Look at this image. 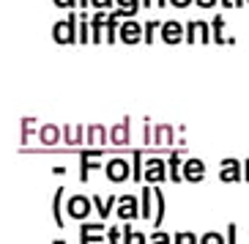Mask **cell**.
<instances>
[{"label": "cell", "instance_id": "cell-30", "mask_svg": "<svg viewBox=\"0 0 249 244\" xmlns=\"http://www.w3.org/2000/svg\"><path fill=\"white\" fill-rule=\"evenodd\" d=\"M200 244H227V239L222 233H216V230H208V233L200 236Z\"/></svg>", "mask_w": 249, "mask_h": 244}, {"label": "cell", "instance_id": "cell-22", "mask_svg": "<svg viewBox=\"0 0 249 244\" xmlns=\"http://www.w3.org/2000/svg\"><path fill=\"white\" fill-rule=\"evenodd\" d=\"M225 17L216 14L211 19V33H213V44H235V38H225Z\"/></svg>", "mask_w": 249, "mask_h": 244}, {"label": "cell", "instance_id": "cell-19", "mask_svg": "<svg viewBox=\"0 0 249 244\" xmlns=\"http://www.w3.org/2000/svg\"><path fill=\"white\" fill-rule=\"evenodd\" d=\"M85 140L90 146H104V143L110 140V134H107V129L102 124H90V126H85Z\"/></svg>", "mask_w": 249, "mask_h": 244}, {"label": "cell", "instance_id": "cell-2", "mask_svg": "<svg viewBox=\"0 0 249 244\" xmlns=\"http://www.w3.org/2000/svg\"><path fill=\"white\" fill-rule=\"evenodd\" d=\"M164 178H170L167 162H164L161 156H151V159H145V173H142V181H145V184H161Z\"/></svg>", "mask_w": 249, "mask_h": 244}, {"label": "cell", "instance_id": "cell-3", "mask_svg": "<svg viewBox=\"0 0 249 244\" xmlns=\"http://www.w3.org/2000/svg\"><path fill=\"white\" fill-rule=\"evenodd\" d=\"M211 41H213V33L208 28V22H203V19L186 22V44H211Z\"/></svg>", "mask_w": 249, "mask_h": 244}, {"label": "cell", "instance_id": "cell-1", "mask_svg": "<svg viewBox=\"0 0 249 244\" xmlns=\"http://www.w3.org/2000/svg\"><path fill=\"white\" fill-rule=\"evenodd\" d=\"M77 22H80V17H77V11H69L66 19H60V22L52 25V41L55 44H80L77 41Z\"/></svg>", "mask_w": 249, "mask_h": 244}, {"label": "cell", "instance_id": "cell-21", "mask_svg": "<svg viewBox=\"0 0 249 244\" xmlns=\"http://www.w3.org/2000/svg\"><path fill=\"white\" fill-rule=\"evenodd\" d=\"M154 184H145L142 187V206H140V211H142V220H154Z\"/></svg>", "mask_w": 249, "mask_h": 244}, {"label": "cell", "instance_id": "cell-25", "mask_svg": "<svg viewBox=\"0 0 249 244\" xmlns=\"http://www.w3.org/2000/svg\"><path fill=\"white\" fill-rule=\"evenodd\" d=\"M82 132H85L82 126H71V124H66V126H63V143H66V146H80L82 137H85Z\"/></svg>", "mask_w": 249, "mask_h": 244}, {"label": "cell", "instance_id": "cell-9", "mask_svg": "<svg viewBox=\"0 0 249 244\" xmlns=\"http://www.w3.org/2000/svg\"><path fill=\"white\" fill-rule=\"evenodd\" d=\"M159 33H161V41L164 44H181L183 38H186V30H183V25L178 19H164Z\"/></svg>", "mask_w": 249, "mask_h": 244}, {"label": "cell", "instance_id": "cell-5", "mask_svg": "<svg viewBox=\"0 0 249 244\" xmlns=\"http://www.w3.org/2000/svg\"><path fill=\"white\" fill-rule=\"evenodd\" d=\"M102 154L104 151H96V148H88V151H80V181H88L90 170L102 168Z\"/></svg>", "mask_w": 249, "mask_h": 244}, {"label": "cell", "instance_id": "cell-14", "mask_svg": "<svg viewBox=\"0 0 249 244\" xmlns=\"http://www.w3.org/2000/svg\"><path fill=\"white\" fill-rule=\"evenodd\" d=\"M104 25H107V11L90 14V44H102L104 41Z\"/></svg>", "mask_w": 249, "mask_h": 244}, {"label": "cell", "instance_id": "cell-11", "mask_svg": "<svg viewBox=\"0 0 249 244\" xmlns=\"http://www.w3.org/2000/svg\"><path fill=\"white\" fill-rule=\"evenodd\" d=\"M102 230H104L102 220L99 222H82L80 225V244H102L104 242Z\"/></svg>", "mask_w": 249, "mask_h": 244}, {"label": "cell", "instance_id": "cell-34", "mask_svg": "<svg viewBox=\"0 0 249 244\" xmlns=\"http://www.w3.org/2000/svg\"><path fill=\"white\" fill-rule=\"evenodd\" d=\"M90 6H93L96 11H110V8L115 6V0H90Z\"/></svg>", "mask_w": 249, "mask_h": 244}, {"label": "cell", "instance_id": "cell-17", "mask_svg": "<svg viewBox=\"0 0 249 244\" xmlns=\"http://www.w3.org/2000/svg\"><path fill=\"white\" fill-rule=\"evenodd\" d=\"M183 151H170L167 156V170H170V181L173 184H181L183 176H181V168H183Z\"/></svg>", "mask_w": 249, "mask_h": 244}, {"label": "cell", "instance_id": "cell-41", "mask_svg": "<svg viewBox=\"0 0 249 244\" xmlns=\"http://www.w3.org/2000/svg\"><path fill=\"white\" fill-rule=\"evenodd\" d=\"M195 3H197L200 8H213L216 6V0H195Z\"/></svg>", "mask_w": 249, "mask_h": 244}, {"label": "cell", "instance_id": "cell-28", "mask_svg": "<svg viewBox=\"0 0 249 244\" xmlns=\"http://www.w3.org/2000/svg\"><path fill=\"white\" fill-rule=\"evenodd\" d=\"M115 6L124 11V17L126 19H132L134 14L140 11V6H142V0H115Z\"/></svg>", "mask_w": 249, "mask_h": 244}, {"label": "cell", "instance_id": "cell-47", "mask_svg": "<svg viewBox=\"0 0 249 244\" xmlns=\"http://www.w3.org/2000/svg\"><path fill=\"white\" fill-rule=\"evenodd\" d=\"M247 6H249V0H247Z\"/></svg>", "mask_w": 249, "mask_h": 244}, {"label": "cell", "instance_id": "cell-10", "mask_svg": "<svg viewBox=\"0 0 249 244\" xmlns=\"http://www.w3.org/2000/svg\"><path fill=\"white\" fill-rule=\"evenodd\" d=\"M115 211H118V220H124V222L137 220V214H140V200L134 198V195H121V198H118Z\"/></svg>", "mask_w": 249, "mask_h": 244}, {"label": "cell", "instance_id": "cell-32", "mask_svg": "<svg viewBox=\"0 0 249 244\" xmlns=\"http://www.w3.org/2000/svg\"><path fill=\"white\" fill-rule=\"evenodd\" d=\"M30 129H36V118H22V143L30 140Z\"/></svg>", "mask_w": 249, "mask_h": 244}, {"label": "cell", "instance_id": "cell-33", "mask_svg": "<svg viewBox=\"0 0 249 244\" xmlns=\"http://www.w3.org/2000/svg\"><path fill=\"white\" fill-rule=\"evenodd\" d=\"M148 244H173V236H167V233H161V230H156L154 236L148 239Z\"/></svg>", "mask_w": 249, "mask_h": 244}, {"label": "cell", "instance_id": "cell-16", "mask_svg": "<svg viewBox=\"0 0 249 244\" xmlns=\"http://www.w3.org/2000/svg\"><path fill=\"white\" fill-rule=\"evenodd\" d=\"M126 17H124V11H121V8H115V11H110V14H107V25H104V41H107V44H115V30H118V25L124 22Z\"/></svg>", "mask_w": 249, "mask_h": 244}, {"label": "cell", "instance_id": "cell-24", "mask_svg": "<svg viewBox=\"0 0 249 244\" xmlns=\"http://www.w3.org/2000/svg\"><path fill=\"white\" fill-rule=\"evenodd\" d=\"M77 41H80V44H90V14L88 11L80 14V22H77Z\"/></svg>", "mask_w": 249, "mask_h": 244}, {"label": "cell", "instance_id": "cell-31", "mask_svg": "<svg viewBox=\"0 0 249 244\" xmlns=\"http://www.w3.org/2000/svg\"><path fill=\"white\" fill-rule=\"evenodd\" d=\"M173 244H200V239L186 230V233H176V236H173Z\"/></svg>", "mask_w": 249, "mask_h": 244}, {"label": "cell", "instance_id": "cell-42", "mask_svg": "<svg viewBox=\"0 0 249 244\" xmlns=\"http://www.w3.org/2000/svg\"><path fill=\"white\" fill-rule=\"evenodd\" d=\"M134 244H148V236H142V233H134Z\"/></svg>", "mask_w": 249, "mask_h": 244}, {"label": "cell", "instance_id": "cell-37", "mask_svg": "<svg viewBox=\"0 0 249 244\" xmlns=\"http://www.w3.org/2000/svg\"><path fill=\"white\" fill-rule=\"evenodd\" d=\"M124 244H134V230H132V225H129V222L124 225Z\"/></svg>", "mask_w": 249, "mask_h": 244}, {"label": "cell", "instance_id": "cell-46", "mask_svg": "<svg viewBox=\"0 0 249 244\" xmlns=\"http://www.w3.org/2000/svg\"><path fill=\"white\" fill-rule=\"evenodd\" d=\"M222 6H225V8H233V0H222Z\"/></svg>", "mask_w": 249, "mask_h": 244}, {"label": "cell", "instance_id": "cell-29", "mask_svg": "<svg viewBox=\"0 0 249 244\" xmlns=\"http://www.w3.org/2000/svg\"><path fill=\"white\" fill-rule=\"evenodd\" d=\"M161 28L159 19H148V22H142V44H154V36L156 30Z\"/></svg>", "mask_w": 249, "mask_h": 244}, {"label": "cell", "instance_id": "cell-18", "mask_svg": "<svg viewBox=\"0 0 249 244\" xmlns=\"http://www.w3.org/2000/svg\"><path fill=\"white\" fill-rule=\"evenodd\" d=\"M90 200H93V208L99 211V220H107V217H110V211L118 206V198H115V195H107V198H99V195H93Z\"/></svg>", "mask_w": 249, "mask_h": 244}, {"label": "cell", "instance_id": "cell-13", "mask_svg": "<svg viewBox=\"0 0 249 244\" xmlns=\"http://www.w3.org/2000/svg\"><path fill=\"white\" fill-rule=\"evenodd\" d=\"M129 126H132V118H129V115H126L121 124L112 126V129H110V143H112V146H118V148L129 146V137H132V134H129Z\"/></svg>", "mask_w": 249, "mask_h": 244}, {"label": "cell", "instance_id": "cell-43", "mask_svg": "<svg viewBox=\"0 0 249 244\" xmlns=\"http://www.w3.org/2000/svg\"><path fill=\"white\" fill-rule=\"evenodd\" d=\"M244 181H249V159L244 162Z\"/></svg>", "mask_w": 249, "mask_h": 244}, {"label": "cell", "instance_id": "cell-4", "mask_svg": "<svg viewBox=\"0 0 249 244\" xmlns=\"http://www.w3.org/2000/svg\"><path fill=\"white\" fill-rule=\"evenodd\" d=\"M104 173H107V178L112 184H121L126 178H132V165L126 162L124 156H112L110 162L104 165Z\"/></svg>", "mask_w": 249, "mask_h": 244}, {"label": "cell", "instance_id": "cell-20", "mask_svg": "<svg viewBox=\"0 0 249 244\" xmlns=\"http://www.w3.org/2000/svg\"><path fill=\"white\" fill-rule=\"evenodd\" d=\"M63 195H66V189H63V187H58V189H55V195H52V220H55V225H58V228H63V225H66V220H63Z\"/></svg>", "mask_w": 249, "mask_h": 244}, {"label": "cell", "instance_id": "cell-36", "mask_svg": "<svg viewBox=\"0 0 249 244\" xmlns=\"http://www.w3.org/2000/svg\"><path fill=\"white\" fill-rule=\"evenodd\" d=\"M235 233H238V225H235V222H230V225H227V233H225L227 244H235Z\"/></svg>", "mask_w": 249, "mask_h": 244}, {"label": "cell", "instance_id": "cell-39", "mask_svg": "<svg viewBox=\"0 0 249 244\" xmlns=\"http://www.w3.org/2000/svg\"><path fill=\"white\" fill-rule=\"evenodd\" d=\"M58 8H69V11H74V6H77V0H52Z\"/></svg>", "mask_w": 249, "mask_h": 244}, {"label": "cell", "instance_id": "cell-23", "mask_svg": "<svg viewBox=\"0 0 249 244\" xmlns=\"http://www.w3.org/2000/svg\"><path fill=\"white\" fill-rule=\"evenodd\" d=\"M154 198H156V211H154V228H159L164 222V211H167V203H164V192L159 189V184H154Z\"/></svg>", "mask_w": 249, "mask_h": 244}, {"label": "cell", "instance_id": "cell-8", "mask_svg": "<svg viewBox=\"0 0 249 244\" xmlns=\"http://www.w3.org/2000/svg\"><path fill=\"white\" fill-rule=\"evenodd\" d=\"M181 176H183V181H189V184H200V181L205 178V162H203V159H197V156L183 159Z\"/></svg>", "mask_w": 249, "mask_h": 244}, {"label": "cell", "instance_id": "cell-27", "mask_svg": "<svg viewBox=\"0 0 249 244\" xmlns=\"http://www.w3.org/2000/svg\"><path fill=\"white\" fill-rule=\"evenodd\" d=\"M154 132H156V134H154V143H156V146H161V143H167V146H170V143L176 140V134H173V126H167V124L156 126Z\"/></svg>", "mask_w": 249, "mask_h": 244}, {"label": "cell", "instance_id": "cell-12", "mask_svg": "<svg viewBox=\"0 0 249 244\" xmlns=\"http://www.w3.org/2000/svg\"><path fill=\"white\" fill-rule=\"evenodd\" d=\"M142 41V22L126 19L121 22V44H140Z\"/></svg>", "mask_w": 249, "mask_h": 244}, {"label": "cell", "instance_id": "cell-38", "mask_svg": "<svg viewBox=\"0 0 249 244\" xmlns=\"http://www.w3.org/2000/svg\"><path fill=\"white\" fill-rule=\"evenodd\" d=\"M170 0H142V8H151V6H156V8H164Z\"/></svg>", "mask_w": 249, "mask_h": 244}, {"label": "cell", "instance_id": "cell-40", "mask_svg": "<svg viewBox=\"0 0 249 244\" xmlns=\"http://www.w3.org/2000/svg\"><path fill=\"white\" fill-rule=\"evenodd\" d=\"M195 0H170V6H176V8H186V6H192Z\"/></svg>", "mask_w": 249, "mask_h": 244}, {"label": "cell", "instance_id": "cell-26", "mask_svg": "<svg viewBox=\"0 0 249 244\" xmlns=\"http://www.w3.org/2000/svg\"><path fill=\"white\" fill-rule=\"evenodd\" d=\"M142 173H145V165H142V151H132V178L137 184H142Z\"/></svg>", "mask_w": 249, "mask_h": 244}, {"label": "cell", "instance_id": "cell-7", "mask_svg": "<svg viewBox=\"0 0 249 244\" xmlns=\"http://www.w3.org/2000/svg\"><path fill=\"white\" fill-rule=\"evenodd\" d=\"M90 208H93V200H90L88 195H74L66 203V214L71 217V220H88Z\"/></svg>", "mask_w": 249, "mask_h": 244}, {"label": "cell", "instance_id": "cell-44", "mask_svg": "<svg viewBox=\"0 0 249 244\" xmlns=\"http://www.w3.org/2000/svg\"><path fill=\"white\" fill-rule=\"evenodd\" d=\"M77 6H80V8H85V6H90V0H77Z\"/></svg>", "mask_w": 249, "mask_h": 244}, {"label": "cell", "instance_id": "cell-6", "mask_svg": "<svg viewBox=\"0 0 249 244\" xmlns=\"http://www.w3.org/2000/svg\"><path fill=\"white\" fill-rule=\"evenodd\" d=\"M244 178V165L235 159V156H227L219 162V181L225 184H235V181H241Z\"/></svg>", "mask_w": 249, "mask_h": 244}, {"label": "cell", "instance_id": "cell-45", "mask_svg": "<svg viewBox=\"0 0 249 244\" xmlns=\"http://www.w3.org/2000/svg\"><path fill=\"white\" fill-rule=\"evenodd\" d=\"M244 3H247V0H233V8H241Z\"/></svg>", "mask_w": 249, "mask_h": 244}, {"label": "cell", "instance_id": "cell-35", "mask_svg": "<svg viewBox=\"0 0 249 244\" xmlns=\"http://www.w3.org/2000/svg\"><path fill=\"white\" fill-rule=\"evenodd\" d=\"M107 244H121V228H118V225H112V228L107 230Z\"/></svg>", "mask_w": 249, "mask_h": 244}, {"label": "cell", "instance_id": "cell-15", "mask_svg": "<svg viewBox=\"0 0 249 244\" xmlns=\"http://www.w3.org/2000/svg\"><path fill=\"white\" fill-rule=\"evenodd\" d=\"M63 140V126H55V124H47L38 129V143L41 146H58Z\"/></svg>", "mask_w": 249, "mask_h": 244}]
</instances>
